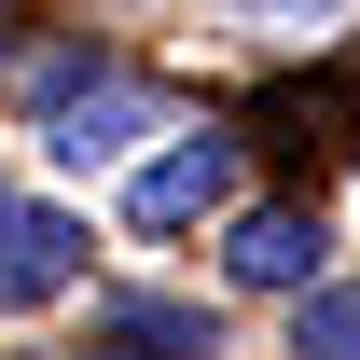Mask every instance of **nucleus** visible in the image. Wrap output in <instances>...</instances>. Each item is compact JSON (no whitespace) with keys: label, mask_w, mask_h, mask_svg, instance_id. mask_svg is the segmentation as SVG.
<instances>
[{"label":"nucleus","mask_w":360,"mask_h":360,"mask_svg":"<svg viewBox=\"0 0 360 360\" xmlns=\"http://www.w3.org/2000/svg\"><path fill=\"white\" fill-rule=\"evenodd\" d=\"M222 208H236V139H222V125H194V139L167 125V153L125 180V236H153V250L194 236V222H222Z\"/></svg>","instance_id":"obj_1"},{"label":"nucleus","mask_w":360,"mask_h":360,"mask_svg":"<svg viewBox=\"0 0 360 360\" xmlns=\"http://www.w3.org/2000/svg\"><path fill=\"white\" fill-rule=\"evenodd\" d=\"M222 277L291 305L305 277H333V222H319V208H291V194H250V208H222Z\"/></svg>","instance_id":"obj_2"},{"label":"nucleus","mask_w":360,"mask_h":360,"mask_svg":"<svg viewBox=\"0 0 360 360\" xmlns=\"http://www.w3.org/2000/svg\"><path fill=\"white\" fill-rule=\"evenodd\" d=\"M56 291H84V222L42 194H0V319L56 305Z\"/></svg>","instance_id":"obj_3"},{"label":"nucleus","mask_w":360,"mask_h":360,"mask_svg":"<svg viewBox=\"0 0 360 360\" xmlns=\"http://www.w3.org/2000/svg\"><path fill=\"white\" fill-rule=\"evenodd\" d=\"M97 347H125V360H222V305H194V291H111Z\"/></svg>","instance_id":"obj_4"},{"label":"nucleus","mask_w":360,"mask_h":360,"mask_svg":"<svg viewBox=\"0 0 360 360\" xmlns=\"http://www.w3.org/2000/svg\"><path fill=\"white\" fill-rule=\"evenodd\" d=\"M291 360H360V277H305L291 291Z\"/></svg>","instance_id":"obj_5"},{"label":"nucleus","mask_w":360,"mask_h":360,"mask_svg":"<svg viewBox=\"0 0 360 360\" xmlns=\"http://www.w3.org/2000/svg\"><path fill=\"white\" fill-rule=\"evenodd\" d=\"M0 70H14V42H0Z\"/></svg>","instance_id":"obj_6"},{"label":"nucleus","mask_w":360,"mask_h":360,"mask_svg":"<svg viewBox=\"0 0 360 360\" xmlns=\"http://www.w3.org/2000/svg\"><path fill=\"white\" fill-rule=\"evenodd\" d=\"M97 360H125V347H97Z\"/></svg>","instance_id":"obj_7"},{"label":"nucleus","mask_w":360,"mask_h":360,"mask_svg":"<svg viewBox=\"0 0 360 360\" xmlns=\"http://www.w3.org/2000/svg\"><path fill=\"white\" fill-rule=\"evenodd\" d=\"M0 194H14V180H0Z\"/></svg>","instance_id":"obj_8"}]
</instances>
